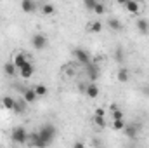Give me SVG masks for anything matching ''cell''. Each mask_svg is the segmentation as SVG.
Masks as SVG:
<instances>
[{
  "instance_id": "4316f807",
  "label": "cell",
  "mask_w": 149,
  "mask_h": 148,
  "mask_svg": "<svg viewBox=\"0 0 149 148\" xmlns=\"http://www.w3.org/2000/svg\"><path fill=\"white\" fill-rule=\"evenodd\" d=\"M114 59H116L118 63H121V61H123V49H121V47L114 49Z\"/></svg>"
},
{
  "instance_id": "6da1fadb",
  "label": "cell",
  "mask_w": 149,
  "mask_h": 148,
  "mask_svg": "<svg viewBox=\"0 0 149 148\" xmlns=\"http://www.w3.org/2000/svg\"><path fill=\"white\" fill-rule=\"evenodd\" d=\"M56 134H57V129L52 124H43L40 127V131H38V136H40V140H42V143L45 147L52 145V141L56 140Z\"/></svg>"
},
{
  "instance_id": "277c9868",
  "label": "cell",
  "mask_w": 149,
  "mask_h": 148,
  "mask_svg": "<svg viewBox=\"0 0 149 148\" xmlns=\"http://www.w3.org/2000/svg\"><path fill=\"white\" fill-rule=\"evenodd\" d=\"M123 132H125V136H127L128 140L135 141V140H137V136H139V132H141V124H137V122H130V124H127V125H125Z\"/></svg>"
},
{
  "instance_id": "3957f363",
  "label": "cell",
  "mask_w": 149,
  "mask_h": 148,
  "mask_svg": "<svg viewBox=\"0 0 149 148\" xmlns=\"http://www.w3.org/2000/svg\"><path fill=\"white\" fill-rule=\"evenodd\" d=\"M73 56H74V59H76L80 65H83V66H87V65L92 63V58H90L88 51L83 49V47H76V49H73Z\"/></svg>"
},
{
  "instance_id": "44dd1931",
  "label": "cell",
  "mask_w": 149,
  "mask_h": 148,
  "mask_svg": "<svg viewBox=\"0 0 149 148\" xmlns=\"http://www.w3.org/2000/svg\"><path fill=\"white\" fill-rule=\"evenodd\" d=\"M109 110H111L113 120H120V118H123V111L120 110V106H116V105H111V106H109Z\"/></svg>"
},
{
  "instance_id": "e0dca14e",
  "label": "cell",
  "mask_w": 149,
  "mask_h": 148,
  "mask_svg": "<svg viewBox=\"0 0 149 148\" xmlns=\"http://www.w3.org/2000/svg\"><path fill=\"white\" fill-rule=\"evenodd\" d=\"M26 106H28V103L23 99V98H19V99H16V105H14V110L16 113H26Z\"/></svg>"
},
{
  "instance_id": "7402d4cb",
  "label": "cell",
  "mask_w": 149,
  "mask_h": 148,
  "mask_svg": "<svg viewBox=\"0 0 149 148\" xmlns=\"http://www.w3.org/2000/svg\"><path fill=\"white\" fill-rule=\"evenodd\" d=\"M33 89H35V94H37L38 98H40V96H45V94H47V87H45L43 84H37V85H35Z\"/></svg>"
},
{
  "instance_id": "30bf717a",
  "label": "cell",
  "mask_w": 149,
  "mask_h": 148,
  "mask_svg": "<svg viewBox=\"0 0 149 148\" xmlns=\"http://www.w3.org/2000/svg\"><path fill=\"white\" fill-rule=\"evenodd\" d=\"M28 141H30L31 147H35V148H47L43 143H42V140H40V136H38V131L31 132V134L28 136Z\"/></svg>"
},
{
  "instance_id": "8fae6325",
  "label": "cell",
  "mask_w": 149,
  "mask_h": 148,
  "mask_svg": "<svg viewBox=\"0 0 149 148\" xmlns=\"http://www.w3.org/2000/svg\"><path fill=\"white\" fill-rule=\"evenodd\" d=\"M21 98L30 105V103H35V99H37L38 96L35 94V89H33V87H30V89H24V91H23V96H21Z\"/></svg>"
},
{
  "instance_id": "ac0fdd59",
  "label": "cell",
  "mask_w": 149,
  "mask_h": 148,
  "mask_svg": "<svg viewBox=\"0 0 149 148\" xmlns=\"http://www.w3.org/2000/svg\"><path fill=\"white\" fill-rule=\"evenodd\" d=\"M87 30L92 32V33H99V32H102V23L101 21H92V23L87 25Z\"/></svg>"
},
{
  "instance_id": "9c48e42d",
  "label": "cell",
  "mask_w": 149,
  "mask_h": 148,
  "mask_svg": "<svg viewBox=\"0 0 149 148\" xmlns=\"http://www.w3.org/2000/svg\"><path fill=\"white\" fill-rule=\"evenodd\" d=\"M33 73H35V65L33 63H26L21 70H19V75L23 77V78H30V77H33Z\"/></svg>"
},
{
  "instance_id": "7c38bea8",
  "label": "cell",
  "mask_w": 149,
  "mask_h": 148,
  "mask_svg": "<svg viewBox=\"0 0 149 148\" xmlns=\"http://www.w3.org/2000/svg\"><path fill=\"white\" fill-rule=\"evenodd\" d=\"M85 94H87V98L94 99V98L99 96V87H97L95 84H87V87H85Z\"/></svg>"
},
{
  "instance_id": "f1b7e54d",
  "label": "cell",
  "mask_w": 149,
  "mask_h": 148,
  "mask_svg": "<svg viewBox=\"0 0 149 148\" xmlns=\"http://www.w3.org/2000/svg\"><path fill=\"white\" fill-rule=\"evenodd\" d=\"M104 108H95V117H104Z\"/></svg>"
},
{
  "instance_id": "52a82bcc",
  "label": "cell",
  "mask_w": 149,
  "mask_h": 148,
  "mask_svg": "<svg viewBox=\"0 0 149 148\" xmlns=\"http://www.w3.org/2000/svg\"><path fill=\"white\" fill-rule=\"evenodd\" d=\"M135 26H137V32L141 35H148L149 33V19L148 18H139L137 23H135Z\"/></svg>"
},
{
  "instance_id": "603a6c76",
  "label": "cell",
  "mask_w": 149,
  "mask_h": 148,
  "mask_svg": "<svg viewBox=\"0 0 149 148\" xmlns=\"http://www.w3.org/2000/svg\"><path fill=\"white\" fill-rule=\"evenodd\" d=\"M125 125H127V124H125L123 118H120V120H113V129H114V131H123Z\"/></svg>"
},
{
  "instance_id": "5bb4252c",
  "label": "cell",
  "mask_w": 149,
  "mask_h": 148,
  "mask_svg": "<svg viewBox=\"0 0 149 148\" xmlns=\"http://www.w3.org/2000/svg\"><path fill=\"white\" fill-rule=\"evenodd\" d=\"M123 5H125V9H127L130 14H139V11H141V5H139L137 2H134V0H130V2H123Z\"/></svg>"
},
{
  "instance_id": "ba28073f",
  "label": "cell",
  "mask_w": 149,
  "mask_h": 148,
  "mask_svg": "<svg viewBox=\"0 0 149 148\" xmlns=\"http://www.w3.org/2000/svg\"><path fill=\"white\" fill-rule=\"evenodd\" d=\"M12 63H14V66H16V68H17V72H19V70H21V68L28 63V56H26L24 52H17V54L14 56Z\"/></svg>"
},
{
  "instance_id": "ffe728a7",
  "label": "cell",
  "mask_w": 149,
  "mask_h": 148,
  "mask_svg": "<svg viewBox=\"0 0 149 148\" xmlns=\"http://www.w3.org/2000/svg\"><path fill=\"white\" fill-rule=\"evenodd\" d=\"M3 73L9 75V77H14V75L17 73V68L14 66V63H12V61H10V63H5V65H3Z\"/></svg>"
},
{
  "instance_id": "8992f818",
  "label": "cell",
  "mask_w": 149,
  "mask_h": 148,
  "mask_svg": "<svg viewBox=\"0 0 149 148\" xmlns=\"http://www.w3.org/2000/svg\"><path fill=\"white\" fill-rule=\"evenodd\" d=\"M85 73L88 77V80H90V84L94 82V80H97V77H99V66L97 65H94V63H90V65H87L85 66Z\"/></svg>"
},
{
  "instance_id": "5b68a950",
  "label": "cell",
  "mask_w": 149,
  "mask_h": 148,
  "mask_svg": "<svg viewBox=\"0 0 149 148\" xmlns=\"http://www.w3.org/2000/svg\"><path fill=\"white\" fill-rule=\"evenodd\" d=\"M31 45H33V49H37V51H43V49H47V45H49V38L45 37L43 33H35V35L31 37Z\"/></svg>"
},
{
  "instance_id": "f546056e",
  "label": "cell",
  "mask_w": 149,
  "mask_h": 148,
  "mask_svg": "<svg viewBox=\"0 0 149 148\" xmlns=\"http://www.w3.org/2000/svg\"><path fill=\"white\" fill-rule=\"evenodd\" d=\"M73 148H85V145H83L81 141H74V143H73Z\"/></svg>"
},
{
  "instance_id": "2e32d148",
  "label": "cell",
  "mask_w": 149,
  "mask_h": 148,
  "mask_svg": "<svg viewBox=\"0 0 149 148\" xmlns=\"http://www.w3.org/2000/svg\"><path fill=\"white\" fill-rule=\"evenodd\" d=\"M108 26L111 28L113 32H120V30H123V25H121V21H120L118 18H109V19H108Z\"/></svg>"
},
{
  "instance_id": "7a4b0ae2",
  "label": "cell",
  "mask_w": 149,
  "mask_h": 148,
  "mask_svg": "<svg viewBox=\"0 0 149 148\" xmlns=\"http://www.w3.org/2000/svg\"><path fill=\"white\" fill-rule=\"evenodd\" d=\"M28 132H26V129L23 127V125H17V127H14L12 129V134H10V140L14 141V143H17V145H24V143H28Z\"/></svg>"
},
{
  "instance_id": "d6986e66",
  "label": "cell",
  "mask_w": 149,
  "mask_h": 148,
  "mask_svg": "<svg viewBox=\"0 0 149 148\" xmlns=\"http://www.w3.org/2000/svg\"><path fill=\"white\" fill-rule=\"evenodd\" d=\"M14 105H16V99H14V98H10V96L2 98V106H3L5 110H14Z\"/></svg>"
},
{
  "instance_id": "484cf974",
  "label": "cell",
  "mask_w": 149,
  "mask_h": 148,
  "mask_svg": "<svg viewBox=\"0 0 149 148\" xmlns=\"http://www.w3.org/2000/svg\"><path fill=\"white\" fill-rule=\"evenodd\" d=\"M83 5H85V9H88V11H94L95 5H97V0H85Z\"/></svg>"
},
{
  "instance_id": "83f0119b",
  "label": "cell",
  "mask_w": 149,
  "mask_h": 148,
  "mask_svg": "<svg viewBox=\"0 0 149 148\" xmlns=\"http://www.w3.org/2000/svg\"><path fill=\"white\" fill-rule=\"evenodd\" d=\"M94 12H95V14H104V12H106V7H104V4H99V2H97V5H95Z\"/></svg>"
},
{
  "instance_id": "9a60e30c",
  "label": "cell",
  "mask_w": 149,
  "mask_h": 148,
  "mask_svg": "<svg viewBox=\"0 0 149 148\" xmlns=\"http://www.w3.org/2000/svg\"><path fill=\"white\" fill-rule=\"evenodd\" d=\"M116 80H118V82H121V84L128 82V80H130V72H128L127 68H120V70H118V73H116Z\"/></svg>"
},
{
  "instance_id": "d4e9b609",
  "label": "cell",
  "mask_w": 149,
  "mask_h": 148,
  "mask_svg": "<svg viewBox=\"0 0 149 148\" xmlns=\"http://www.w3.org/2000/svg\"><path fill=\"white\" fill-rule=\"evenodd\" d=\"M54 11H56V9H54L52 4H43V5H42V12H43V14H54Z\"/></svg>"
},
{
  "instance_id": "4fadbf2b",
  "label": "cell",
  "mask_w": 149,
  "mask_h": 148,
  "mask_svg": "<svg viewBox=\"0 0 149 148\" xmlns=\"http://www.w3.org/2000/svg\"><path fill=\"white\" fill-rule=\"evenodd\" d=\"M21 9H23L24 12L31 14V12L37 11V4H35L33 0H23V2H21Z\"/></svg>"
},
{
  "instance_id": "4dcf8cb0",
  "label": "cell",
  "mask_w": 149,
  "mask_h": 148,
  "mask_svg": "<svg viewBox=\"0 0 149 148\" xmlns=\"http://www.w3.org/2000/svg\"><path fill=\"white\" fill-rule=\"evenodd\" d=\"M142 92H144V96H148V98H149V84L142 87Z\"/></svg>"
},
{
  "instance_id": "cb8c5ba5",
  "label": "cell",
  "mask_w": 149,
  "mask_h": 148,
  "mask_svg": "<svg viewBox=\"0 0 149 148\" xmlns=\"http://www.w3.org/2000/svg\"><path fill=\"white\" fill-rule=\"evenodd\" d=\"M94 124H95L97 127H101V129H104V127L108 125V122H106L104 117H94Z\"/></svg>"
}]
</instances>
